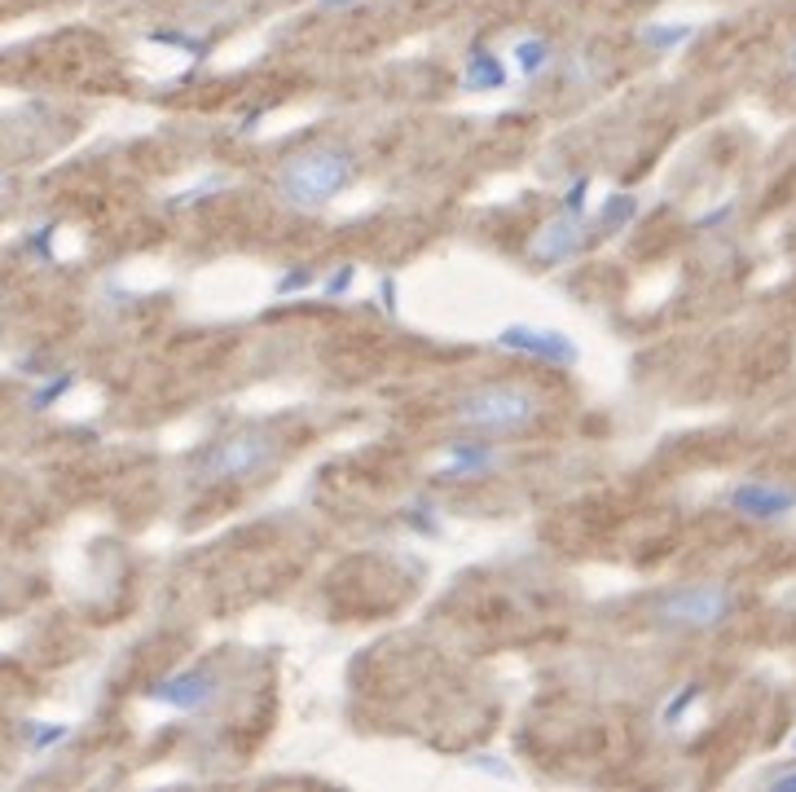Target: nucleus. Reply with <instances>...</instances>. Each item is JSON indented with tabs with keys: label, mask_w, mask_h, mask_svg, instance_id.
Segmentation results:
<instances>
[{
	"label": "nucleus",
	"mask_w": 796,
	"mask_h": 792,
	"mask_svg": "<svg viewBox=\"0 0 796 792\" xmlns=\"http://www.w3.org/2000/svg\"><path fill=\"white\" fill-rule=\"evenodd\" d=\"M357 176V154L348 146H335V141H318V146H304L295 150L282 168H278V199L295 212H318L326 207L331 199H340Z\"/></svg>",
	"instance_id": "nucleus-1"
},
{
	"label": "nucleus",
	"mask_w": 796,
	"mask_h": 792,
	"mask_svg": "<svg viewBox=\"0 0 796 792\" xmlns=\"http://www.w3.org/2000/svg\"><path fill=\"white\" fill-rule=\"evenodd\" d=\"M282 458V440L273 431L247 427L234 436L212 440L198 458H194V475L203 484H238V480H256L265 471H273Z\"/></svg>",
	"instance_id": "nucleus-2"
},
{
	"label": "nucleus",
	"mask_w": 796,
	"mask_h": 792,
	"mask_svg": "<svg viewBox=\"0 0 796 792\" xmlns=\"http://www.w3.org/2000/svg\"><path fill=\"white\" fill-rule=\"evenodd\" d=\"M453 414L471 431H524L541 414V396L524 384H484L458 396Z\"/></svg>",
	"instance_id": "nucleus-3"
},
{
	"label": "nucleus",
	"mask_w": 796,
	"mask_h": 792,
	"mask_svg": "<svg viewBox=\"0 0 796 792\" xmlns=\"http://www.w3.org/2000/svg\"><path fill=\"white\" fill-rule=\"evenodd\" d=\"M652 617L665 630H718L735 617V590L722 581L682 586V590H669L665 599H656Z\"/></svg>",
	"instance_id": "nucleus-4"
},
{
	"label": "nucleus",
	"mask_w": 796,
	"mask_h": 792,
	"mask_svg": "<svg viewBox=\"0 0 796 792\" xmlns=\"http://www.w3.org/2000/svg\"><path fill=\"white\" fill-rule=\"evenodd\" d=\"M493 344H497V349H506V353H519V357H537V362L559 366V371H568V366H577V362H581L577 340H572V335H563V331H555V327L510 322V327H502V331H497V340H493Z\"/></svg>",
	"instance_id": "nucleus-5"
},
{
	"label": "nucleus",
	"mask_w": 796,
	"mask_h": 792,
	"mask_svg": "<svg viewBox=\"0 0 796 792\" xmlns=\"http://www.w3.org/2000/svg\"><path fill=\"white\" fill-rule=\"evenodd\" d=\"M216 696H220V678L212 670H181V674L159 678L146 692L150 705H163V709H176V714H203Z\"/></svg>",
	"instance_id": "nucleus-6"
},
{
	"label": "nucleus",
	"mask_w": 796,
	"mask_h": 792,
	"mask_svg": "<svg viewBox=\"0 0 796 792\" xmlns=\"http://www.w3.org/2000/svg\"><path fill=\"white\" fill-rule=\"evenodd\" d=\"M722 502L744 520H784L796 511V489L775 480H740L727 489Z\"/></svg>",
	"instance_id": "nucleus-7"
},
{
	"label": "nucleus",
	"mask_w": 796,
	"mask_h": 792,
	"mask_svg": "<svg viewBox=\"0 0 796 792\" xmlns=\"http://www.w3.org/2000/svg\"><path fill=\"white\" fill-rule=\"evenodd\" d=\"M581 247H585V216L559 212V216H550V221L528 238V260L555 269V265H568Z\"/></svg>",
	"instance_id": "nucleus-8"
},
{
	"label": "nucleus",
	"mask_w": 796,
	"mask_h": 792,
	"mask_svg": "<svg viewBox=\"0 0 796 792\" xmlns=\"http://www.w3.org/2000/svg\"><path fill=\"white\" fill-rule=\"evenodd\" d=\"M497 462H502L497 445H488V440H453L444 462H440V475L444 480H471V475H488Z\"/></svg>",
	"instance_id": "nucleus-9"
},
{
	"label": "nucleus",
	"mask_w": 796,
	"mask_h": 792,
	"mask_svg": "<svg viewBox=\"0 0 796 792\" xmlns=\"http://www.w3.org/2000/svg\"><path fill=\"white\" fill-rule=\"evenodd\" d=\"M506 79H510L506 57L493 53L488 44H471V53L462 62V88L466 93H497V88H506Z\"/></svg>",
	"instance_id": "nucleus-10"
},
{
	"label": "nucleus",
	"mask_w": 796,
	"mask_h": 792,
	"mask_svg": "<svg viewBox=\"0 0 796 792\" xmlns=\"http://www.w3.org/2000/svg\"><path fill=\"white\" fill-rule=\"evenodd\" d=\"M687 40H696V22H647L638 31V44L652 49V53H674Z\"/></svg>",
	"instance_id": "nucleus-11"
},
{
	"label": "nucleus",
	"mask_w": 796,
	"mask_h": 792,
	"mask_svg": "<svg viewBox=\"0 0 796 792\" xmlns=\"http://www.w3.org/2000/svg\"><path fill=\"white\" fill-rule=\"evenodd\" d=\"M510 62H515V71H519V75L537 79L541 71H550V62H555V49H550V40H541V35H524V40H515V49H510Z\"/></svg>",
	"instance_id": "nucleus-12"
},
{
	"label": "nucleus",
	"mask_w": 796,
	"mask_h": 792,
	"mask_svg": "<svg viewBox=\"0 0 796 792\" xmlns=\"http://www.w3.org/2000/svg\"><path fill=\"white\" fill-rule=\"evenodd\" d=\"M638 212H643L638 194L616 190V194H607V199H603V207H599V225H603L607 234H621V229H630V225L638 221Z\"/></svg>",
	"instance_id": "nucleus-13"
},
{
	"label": "nucleus",
	"mask_w": 796,
	"mask_h": 792,
	"mask_svg": "<svg viewBox=\"0 0 796 792\" xmlns=\"http://www.w3.org/2000/svg\"><path fill=\"white\" fill-rule=\"evenodd\" d=\"M146 40L150 44H163V49H181L185 57H194V62H203L207 53H212V40L207 35H194V31H146Z\"/></svg>",
	"instance_id": "nucleus-14"
},
{
	"label": "nucleus",
	"mask_w": 796,
	"mask_h": 792,
	"mask_svg": "<svg viewBox=\"0 0 796 792\" xmlns=\"http://www.w3.org/2000/svg\"><path fill=\"white\" fill-rule=\"evenodd\" d=\"M313 282H318V274H313L309 265H287V269L278 274V282H273V296H278V300H287V296L309 291Z\"/></svg>",
	"instance_id": "nucleus-15"
},
{
	"label": "nucleus",
	"mask_w": 796,
	"mask_h": 792,
	"mask_svg": "<svg viewBox=\"0 0 796 792\" xmlns=\"http://www.w3.org/2000/svg\"><path fill=\"white\" fill-rule=\"evenodd\" d=\"M700 696H704V687H700V683H687L678 696H669V705L660 709V723H665V727H678V723L696 709V700H700Z\"/></svg>",
	"instance_id": "nucleus-16"
},
{
	"label": "nucleus",
	"mask_w": 796,
	"mask_h": 792,
	"mask_svg": "<svg viewBox=\"0 0 796 792\" xmlns=\"http://www.w3.org/2000/svg\"><path fill=\"white\" fill-rule=\"evenodd\" d=\"M66 736H71V727H66V723H53V727H44V723H26V745H31L35 753H44V749L62 745Z\"/></svg>",
	"instance_id": "nucleus-17"
},
{
	"label": "nucleus",
	"mask_w": 796,
	"mask_h": 792,
	"mask_svg": "<svg viewBox=\"0 0 796 792\" xmlns=\"http://www.w3.org/2000/svg\"><path fill=\"white\" fill-rule=\"evenodd\" d=\"M225 185H229L225 176H203V181L185 185V190H181V194H176L168 207H190V203H203V199H212V194H216V190H225Z\"/></svg>",
	"instance_id": "nucleus-18"
},
{
	"label": "nucleus",
	"mask_w": 796,
	"mask_h": 792,
	"mask_svg": "<svg viewBox=\"0 0 796 792\" xmlns=\"http://www.w3.org/2000/svg\"><path fill=\"white\" fill-rule=\"evenodd\" d=\"M75 388V375H53L49 384H40L35 396H31V409H49V405H57L62 396Z\"/></svg>",
	"instance_id": "nucleus-19"
},
{
	"label": "nucleus",
	"mask_w": 796,
	"mask_h": 792,
	"mask_svg": "<svg viewBox=\"0 0 796 792\" xmlns=\"http://www.w3.org/2000/svg\"><path fill=\"white\" fill-rule=\"evenodd\" d=\"M585 207H590V176L581 172V176H572L563 185V212L568 216H585Z\"/></svg>",
	"instance_id": "nucleus-20"
},
{
	"label": "nucleus",
	"mask_w": 796,
	"mask_h": 792,
	"mask_svg": "<svg viewBox=\"0 0 796 792\" xmlns=\"http://www.w3.org/2000/svg\"><path fill=\"white\" fill-rule=\"evenodd\" d=\"M353 282H357V265H335V274L322 278V296L326 300H344L353 291Z\"/></svg>",
	"instance_id": "nucleus-21"
},
{
	"label": "nucleus",
	"mask_w": 796,
	"mask_h": 792,
	"mask_svg": "<svg viewBox=\"0 0 796 792\" xmlns=\"http://www.w3.org/2000/svg\"><path fill=\"white\" fill-rule=\"evenodd\" d=\"M427 511H431V502H427V497H418V502L405 511V524H409V528H418L422 537H440V520H435V515H427Z\"/></svg>",
	"instance_id": "nucleus-22"
},
{
	"label": "nucleus",
	"mask_w": 796,
	"mask_h": 792,
	"mask_svg": "<svg viewBox=\"0 0 796 792\" xmlns=\"http://www.w3.org/2000/svg\"><path fill=\"white\" fill-rule=\"evenodd\" d=\"M466 771H484V775H493V780H515L510 762L497 758V753H471V758H466Z\"/></svg>",
	"instance_id": "nucleus-23"
},
{
	"label": "nucleus",
	"mask_w": 796,
	"mask_h": 792,
	"mask_svg": "<svg viewBox=\"0 0 796 792\" xmlns=\"http://www.w3.org/2000/svg\"><path fill=\"white\" fill-rule=\"evenodd\" d=\"M53 234H57V225H35V234L26 238V251L40 260H53Z\"/></svg>",
	"instance_id": "nucleus-24"
},
{
	"label": "nucleus",
	"mask_w": 796,
	"mask_h": 792,
	"mask_svg": "<svg viewBox=\"0 0 796 792\" xmlns=\"http://www.w3.org/2000/svg\"><path fill=\"white\" fill-rule=\"evenodd\" d=\"M397 278H379V300H384V313H397Z\"/></svg>",
	"instance_id": "nucleus-25"
},
{
	"label": "nucleus",
	"mask_w": 796,
	"mask_h": 792,
	"mask_svg": "<svg viewBox=\"0 0 796 792\" xmlns=\"http://www.w3.org/2000/svg\"><path fill=\"white\" fill-rule=\"evenodd\" d=\"M731 212H735V203H722V207H713V212H704V216L696 221V229H709V225H722V221H727Z\"/></svg>",
	"instance_id": "nucleus-26"
},
{
	"label": "nucleus",
	"mask_w": 796,
	"mask_h": 792,
	"mask_svg": "<svg viewBox=\"0 0 796 792\" xmlns=\"http://www.w3.org/2000/svg\"><path fill=\"white\" fill-rule=\"evenodd\" d=\"M771 789H775V792H796V767L779 771V775H771Z\"/></svg>",
	"instance_id": "nucleus-27"
},
{
	"label": "nucleus",
	"mask_w": 796,
	"mask_h": 792,
	"mask_svg": "<svg viewBox=\"0 0 796 792\" xmlns=\"http://www.w3.org/2000/svg\"><path fill=\"white\" fill-rule=\"evenodd\" d=\"M357 0H322V9H353Z\"/></svg>",
	"instance_id": "nucleus-28"
},
{
	"label": "nucleus",
	"mask_w": 796,
	"mask_h": 792,
	"mask_svg": "<svg viewBox=\"0 0 796 792\" xmlns=\"http://www.w3.org/2000/svg\"><path fill=\"white\" fill-rule=\"evenodd\" d=\"M788 75H793V79H796V40H793V44H788Z\"/></svg>",
	"instance_id": "nucleus-29"
},
{
	"label": "nucleus",
	"mask_w": 796,
	"mask_h": 792,
	"mask_svg": "<svg viewBox=\"0 0 796 792\" xmlns=\"http://www.w3.org/2000/svg\"><path fill=\"white\" fill-rule=\"evenodd\" d=\"M788 749H793V753H796V736H793V745H788Z\"/></svg>",
	"instance_id": "nucleus-30"
}]
</instances>
